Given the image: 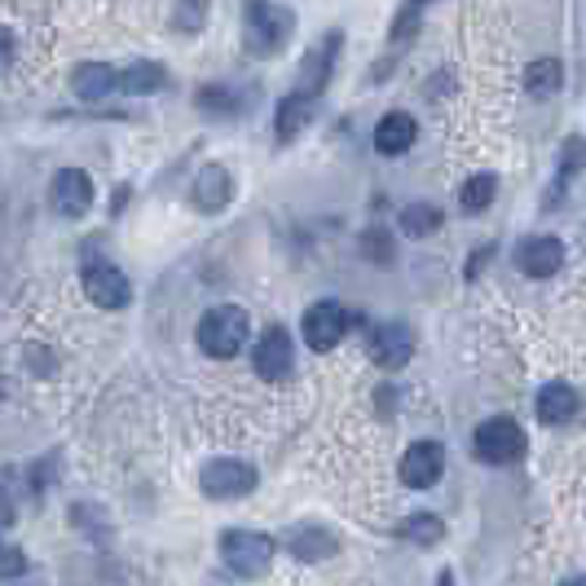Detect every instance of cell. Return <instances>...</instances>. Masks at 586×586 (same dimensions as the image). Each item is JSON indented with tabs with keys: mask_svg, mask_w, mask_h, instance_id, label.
<instances>
[{
	"mask_svg": "<svg viewBox=\"0 0 586 586\" xmlns=\"http://www.w3.org/2000/svg\"><path fill=\"white\" fill-rule=\"evenodd\" d=\"M296 36V14L274 0H248L243 5V45L252 58H278Z\"/></svg>",
	"mask_w": 586,
	"mask_h": 586,
	"instance_id": "6da1fadb",
	"label": "cell"
},
{
	"mask_svg": "<svg viewBox=\"0 0 586 586\" xmlns=\"http://www.w3.org/2000/svg\"><path fill=\"white\" fill-rule=\"evenodd\" d=\"M248 331H252V318H248V309H239V304H216V309H207L203 318H199V348L207 358H234L239 348L248 344Z\"/></svg>",
	"mask_w": 586,
	"mask_h": 586,
	"instance_id": "7a4b0ae2",
	"label": "cell"
},
{
	"mask_svg": "<svg viewBox=\"0 0 586 586\" xmlns=\"http://www.w3.org/2000/svg\"><path fill=\"white\" fill-rule=\"evenodd\" d=\"M274 551H278V542L270 534H261V529H229V534H220V555H225V564L239 577H265L270 564H274Z\"/></svg>",
	"mask_w": 586,
	"mask_h": 586,
	"instance_id": "3957f363",
	"label": "cell"
},
{
	"mask_svg": "<svg viewBox=\"0 0 586 586\" xmlns=\"http://www.w3.org/2000/svg\"><path fill=\"white\" fill-rule=\"evenodd\" d=\"M473 450H477V458H481V463L507 467V463H516V458L525 454V432H521V423H516V419L494 415V419H486V423L477 428Z\"/></svg>",
	"mask_w": 586,
	"mask_h": 586,
	"instance_id": "277c9868",
	"label": "cell"
},
{
	"mask_svg": "<svg viewBox=\"0 0 586 586\" xmlns=\"http://www.w3.org/2000/svg\"><path fill=\"white\" fill-rule=\"evenodd\" d=\"M203 494L216 499V503H229V499H243L256 490V467L243 463V458H212L199 477Z\"/></svg>",
	"mask_w": 586,
	"mask_h": 586,
	"instance_id": "5b68a950",
	"label": "cell"
},
{
	"mask_svg": "<svg viewBox=\"0 0 586 586\" xmlns=\"http://www.w3.org/2000/svg\"><path fill=\"white\" fill-rule=\"evenodd\" d=\"M348 331V313L339 300H318L304 309V344L313 348V354H331V348L344 339Z\"/></svg>",
	"mask_w": 586,
	"mask_h": 586,
	"instance_id": "8992f818",
	"label": "cell"
},
{
	"mask_svg": "<svg viewBox=\"0 0 586 586\" xmlns=\"http://www.w3.org/2000/svg\"><path fill=\"white\" fill-rule=\"evenodd\" d=\"M84 296L97 309H124L129 296H133V287H129V278L115 270L110 261H93V265H84Z\"/></svg>",
	"mask_w": 586,
	"mask_h": 586,
	"instance_id": "52a82bcc",
	"label": "cell"
},
{
	"mask_svg": "<svg viewBox=\"0 0 586 586\" xmlns=\"http://www.w3.org/2000/svg\"><path fill=\"white\" fill-rule=\"evenodd\" d=\"M49 203H53V212L67 216V220L88 216V207H93V181H88V172L62 168V172L53 177V186H49Z\"/></svg>",
	"mask_w": 586,
	"mask_h": 586,
	"instance_id": "ba28073f",
	"label": "cell"
},
{
	"mask_svg": "<svg viewBox=\"0 0 586 586\" xmlns=\"http://www.w3.org/2000/svg\"><path fill=\"white\" fill-rule=\"evenodd\" d=\"M291 362H296V348H291V335L283 326H270L261 339H256V354H252V367L261 380H287L291 375Z\"/></svg>",
	"mask_w": 586,
	"mask_h": 586,
	"instance_id": "9c48e42d",
	"label": "cell"
},
{
	"mask_svg": "<svg viewBox=\"0 0 586 586\" xmlns=\"http://www.w3.org/2000/svg\"><path fill=\"white\" fill-rule=\"evenodd\" d=\"M402 481L410 486V490H428V486H436L441 481V473H445V450L436 445V441H415L406 454H402Z\"/></svg>",
	"mask_w": 586,
	"mask_h": 586,
	"instance_id": "30bf717a",
	"label": "cell"
},
{
	"mask_svg": "<svg viewBox=\"0 0 586 586\" xmlns=\"http://www.w3.org/2000/svg\"><path fill=\"white\" fill-rule=\"evenodd\" d=\"M371 358L384 367V371H402L410 358H415V335L406 322H384L375 326L371 335Z\"/></svg>",
	"mask_w": 586,
	"mask_h": 586,
	"instance_id": "8fae6325",
	"label": "cell"
},
{
	"mask_svg": "<svg viewBox=\"0 0 586 586\" xmlns=\"http://www.w3.org/2000/svg\"><path fill=\"white\" fill-rule=\"evenodd\" d=\"M560 265H564V243L551 239V234H534V239L516 248V270L529 278H551L560 274Z\"/></svg>",
	"mask_w": 586,
	"mask_h": 586,
	"instance_id": "7c38bea8",
	"label": "cell"
},
{
	"mask_svg": "<svg viewBox=\"0 0 586 586\" xmlns=\"http://www.w3.org/2000/svg\"><path fill=\"white\" fill-rule=\"evenodd\" d=\"M313 110H318V97L313 93H287L283 101H278V115H274V137L283 142V146H291L309 124H313Z\"/></svg>",
	"mask_w": 586,
	"mask_h": 586,
	"instance_id": "4fadbf2b",
	"label": "cell"
},
{
	"mask_svg": "<svg viewBox=\"0 0 586 586\" xmlns=\"http://www.w3.org/2000/svg\"><path fill=\"white\" fill-rule=\"evenodd\" d=\"M190 199H194V207H199V212H225V207H229V199H234V177H229V168H220V164L199 168Z\"/></svg>",
	"mask_w": 586,
	"mask_h": 586,
	"instance_id": "5bb4252c",
	"label": "cell"
},
{
	"mask_svg": "<svg viewBox=\"0 0 586 586\" xmlns=\"http://www.w3.org/2000/svg\"><path fill=\"white\" fill-rule=\"evenodd\" d=\"M415 137H419V124H415V115H406V110H388L384 120L375 124V151L388 155V159L406 155L415 146Z\"/></svg>",
	"mask_w": 586,
	"mask_h": 586,
	"instance_id": "9a60e30c",
	"label": "cell"
},
{
	"mask_svg": "<svg viewBox=\"0 0 586 586\" xmlns=\"http://www.w3.org/2000/svg\"><path fill=\"white\" fill-rule=\"evenodd\" d=\"M335 53H339V32H331L309 58H304V67H300V93H313V97H322L326 93V80H331V67H335Z\"/></svg>",
	"mask_w": 586,
	"mask_h": 586,
	"instance_id": "2e32d148",
	"label": "cell"
},
{
	"mask_svg": "<svg viewBox=\"0 0 586 586\" xmlns=\"http://www.w3.org/2000/svg\"><path fill=\"white\" fill-rule=\"evenodd\" d=\"M283 547H287L296 560L313 564V560L335 555V547H339V542H335V534H331V529H322V525H296V529H287Z\"/></svg>",
	"mask_w": 586,
	"mask_h": 586,
	"instance_id": "e0dca14e",
	"label": "cell"
},
{
	"mask_svg": "<svg viewBox=\"0 0 586 586\" xmlns=\"http://www.w3.org/2000/svg\"><path fill=\"white\" fill-rule=\"evenodd\" d=\"M71 88H75L80 101H101L120 88V71L106 67V62H80L75 75H71Z\"/></svg>",
	"mask_w": 586,
	"mask_h": 586,
	"instance_id": "ac0fdd59",
	"label": "cell"
},
{
	"mask_svg": "<svg viewBox=\"0 0 586 586\" xmlns=\"http://www.w3.org/2000/svg\"><path fill=\"white\" fill-rule=\"evenodd\" d=\"M577 410H582V397H577L573 384H560V380H555V384H547V388L538 393V419L551 423V428H555V423H569Z\"/></svg>",
	"mask_w": 586,
	"mask_h": 586,
	"instance_id": "d6986e66",
	"label": "cell"
},
{
	"mask_svg": "<svg viewBox=\"0 0 586 586\" xmlns=\"http://www.w3.org/2000/svg\"><path fill=\"white\" fill-rule=\"evenodd\" d=\"M164 84H168V71L159 62H133L120 71V93H129V97H151Z\"/></svg>",
	"mask_w": 586,
	"mask_h": 586,
	"instance_id": "ffe728a7",
	"label": "cell"
},
{
	"mask_svg": "<svg viewBox=\"0 0 586 586\" xmlns=\"http://www.w3.org/2000/svg\"><path fill=\"white\" fill-rule=\"evenodd\" d=\"M564 84V67L555 58H538L525 67V93L529 97H555Z\"/></svg>",
	"mask_w": 586,
	"mask_h": 586,
	"instance_id": "44dd1931",
	"label": "cell"
},
{
	"mask_svg": "<svg viewBox=\"0 0 586 586\" xmlns=\"http://www.w3.org/2000/svg\"><path fill=\"white\" fill-rule=\"evenodd\" d=\"M397 220H402V234H410V239H432L441 229V207L436 203H406Z\"/></svg>",
	"mask_w": 586,
	"mask_h": 586,
	"instance_id": "7402d4cb",
	"label": "cell"
},
{
	"mask_svg": "<svg viewBox=\"0 0 586 586\" xmlns=\"http://www.w3.org/2000/svg\"><path fill=\"white\" fill-rule=\"evenodd\" d=\"M397 538H406V542H415V547H436V542L445 538V525H441L432 512H415V516H406V521L397 525Z\"/></svg>",
	"mask_w": 586,
	"mask_h": 586,
	"instance_id": "603a6c76",
	"label": "cell"
},
{
	"mask_svg": "<svg viewBox=\"0 0 586 586\" xmlns=\"http://www.w3.org/2000/svg\"><path fill=\"white\" fill-rule=\"evenodd\" d=\"M494 194H499V181L490 172H477V177H467L458 186V207L463 212H486L494 203Z\"/></svg>",
	"mask_w": 586,
	"mask_h": 586,
	"instance_id": "cb8c5ba5",
	"label": "cell"
},
{
	"mask_svg": "<svg viewBox=\"0 0 586 586\" xmlns=\"http://www.w3.org/2000/svg\"><path fill=\"white\" fill-rule=\"evenodd\" d=\"M582 168H586V142L573 133V137H564V151H560V164H555V186H560V194H564V181L577 177Z\"/></svg>",
	"mask_w": 586,
	"mask_h": 586,
	"instance_id": "d4e9b609",
	"label": "cell"
},
{
	"mask_svg": "<svg viewBox=\"0 0 586 586\" xmlns=\"http://www.w3.org/2000/svg\"><path fill=\"white\" fill-rule=\"evenodd\" d=\"M207 5H212V0H177V10H172V27H177V32H186V36H194V32L207 23Z\"/></svg>",
	"mask_w": 586,
	"mask_h": 586,
	"instance_id": "484cf974",
	"label": "cell"
},
{
	"mask_svg": "<svg viewBox=\"0 0 586 586\" xmlns=\"http://www.w3.org/2000/svg\"><path fill=\"white\" fill-rule=\"evenodd\" d=\"M194 106L207 110V115H234L239 110V97H234L229 88H220V84H207V88L194 93Z\"/></svg>",
	"mask_w": 586,
	"mask_h": 586,
	"instance_id": "4316f807",
	"label": "cell"
},
{
	"mask_svg": "<svg viewBox=\"0 0 586 586\" xmlns=\"http://www.w3.org/2000/svg\"><path fill=\"white\" fill-rule=\"evenodd\" d=\"M415 32H419V5H415V0H406L402 14H397V23H393V45L406 49V40H410Z\"/></svg>",
	"mask_w": 586,
	"mask_h": 586,
	"instance_id": "83f0119b",
	"label": "cell"
},
{
	"mask_svg": "<svg viewBox=\"0 0 586 586\" xmlns=\"http://www.w3.org/2000/svg\"><path fill=\"white\" fill-rule=\"evenodd\" d=\"M367 252H371V261H375V265H393V243L384 239L380 229H371V234H367Z\"/></svg>",
	"mask_w": 586,
	"mask_h": 586,
	"instance_id": "f1b7e54d",
	"label": "cell"
},
{
	"mask_svg": "<svg viewBox=\"0 0 586 586\" xmlns=\"http://www.w3.org/2000/svg\"><path fill=\"white\" fill-rule=\"evenodd\" d=\"M23 569H27L23 551H19V547H5V560H0V573H5V582H14V577H19Z\"/></svg>",
	"mask_w": 586,
	"mask_h": 586,
	"instance_id": "f546056e",
	"label": "cell"
},
{
	"mask_svg": "<svg viewBox=\"0 0 586 586\" xmlns=\"http://www.w3.org/2000/svg\"><path fill=\"white\" fill-rule=\"evenodd\" d=\"M436 582H441V586H454V573H450V569H445V573H441V577H436Z\"/></svg>",
	"mask_w": 586,
	"mask_h": 586,
	"instance_id": "4dcf8cb0",
	"label": "cell"
},
{
	"mask_svg": "<svg viewBox=\"0 0 586 586\" xmlns=\"http://www.w3.org/2000/svg\"><path fill=\"white\" fill-rule=\"evenodd\" d=\"M415 5H419V10H423V5H428V0H415Z\"/></svg>",
	"mask_w": 586,
	"mask_h": 586,
	"instance_id": "1f68e13d",
	"label": "cell"
}]
</instances>
